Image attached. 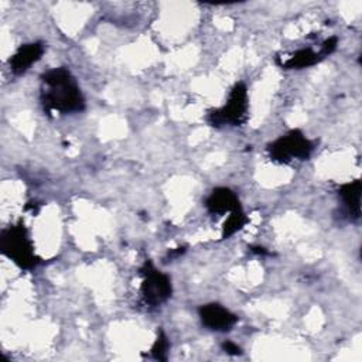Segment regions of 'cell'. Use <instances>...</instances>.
I'll list each match as a JSON object with an SVG mask.
<instances>
[{
	"label": "cell",
	"mask_w": 362,
	"mask_h": 362,
	"mask_svg": "<svg viewBox=\"0 0 362 362\" xmlns=\"http://www.w3.org/2000/svg\"><path fill=\"white\" fill-rule=\"evenodd\" d=\"M198 315L201 318V322L208 329L218 331V332L230 331L239 320L236 314H233L230 310H228L226 307L218 303H209V304L201 305L198 308Z\"/></svg>",
	"instance_id": "cell-6"
},
{
	"label": "cell",
	"mask_w": 362,
	"mask_h": 362,
	"mask_svg": "<svg viewBox=\"0 0 362 362\" xmlns=\"http://www.w3.org/2000/svg\"><path fill=\"white\" fill-rule=\"evenodd\" d=\"M247 89L243 82H238L228 98V102L208 115V122L215 126H240L247 119Z\"/></svg>",
	"instance_id": "cell-4"
},
{
	"label": "cell",
	"mask_w": 362,
	"mask_h": 362,
	"mask_svg": "<svg viewBox=\"0 0 362 362\" xmlns=\"http://www.w3.org/2000/svg\"><path fill=\"white\" fill-rule=\"evenodd\" d=\"M313 150V141L298 129L287 132L267 146L269 157L281 164L291 163L293 160H307Z\"/></svg>",
	"instance_id": "cell-3"
},
{
	"label": "cell",
	"mask_w": 362,
	"mask_h": 362,
	"mask_svg": "<svg viewBox=\"0 0 362 362\" xmlns=\"http://www.w3.org/2000/svg\"><path fill=\"white\" fill-rule=\"evenodd\" d=\"M337 44H338L337 37H329L328 40H325V41L321 44L320 52L324 55V58L328 57L329 54H332V52L337 49Z\"/></svg>",
	"instance_id": "cell-13"
},
{
	"label": "cell",
	"mask_w": 362,
	"mask_h": 362,
	"mask_svg": "<svg viewBox=\"0 0 362 362\" xmlns=\"http://www.w3.org/2000/svg\"><path fill=\"white\" fill-rule=\"evenodd\" d=\"M324 55L320 51L317 52L311 48H301L294 54H291L286 61H283L280 66L286 69H301V68H308L318 64Z\"/></svg>",
	"instance_id": "cell-10"
},
{
	"label": "cell",
	"mask_w": 362,
	"mask_h": 362,
	"mask_svg": "<svg viewBox=\"0 0 362 362\" xmlns=\"http://www.w3.org/2000/svg\"><path fill=\"white\" fill-rule=\"evenodd\" d=\"M41 102L47 113H75L85 109V98L69 69L52 68L41 75Z\"/></svg>",
	"instance_id": "cell-1"
},
{
	"label": "cell",
	"mask_w": 362,
	"mask_h": 362,
	"mask_svg": "<svg viewBox=\"0 0 362 362\" xmlns=\"http://www.w3.org/2000/svg\"><path fill=\"white\" fill-rule=\"evenodd\" d=\"M0 250L20 269L31 270L38 264V257L35 256L33 240L23 222L10 225L1 230Z\"/></svg>",
	"instance_id": "cell-2"
},
{
	"label": "cell",
	"mask_w": 362,
	"mask_h": 362,
	"mask_svg": "<svg viewBox=\"0 0 362 362\" xmlns=\"http://www.w3.org/2000/svg\"><path fill=\"white\" fill-rule=\"evenodd\" d=\"M361 192L362 184L359 180L342 184L338 189V195L341 197L344 209L349 219H358L361 216Z\"/></svg>",
	"instance_id": "cell-9"
},
{
	"label": "cell",
	"mask_w": 362,
	"mask_h": 362,
	"mask_svg": "<svg viewBox=\"0 0 362 362\" xmlns=\"http://www.w3.org/2000/svg\"><path fill=\"white\" fill-rule=\"evenodd\" d=\"M250 250L257 255H269V252L264 250V247H262V246H250Z\"/></svg>",
	"instance_id": "cell-16"
},
{
	"label": "cell",
	"mask_w": 362,
	"mask_h": 362,
	"mask_svg": "<svg viewBox=\"0 0 362 362\" xmlns=\"http://www.w3.org/2000/svg\"><path fill=\"white\" fill-rule=\"evenodd\" d=\"M205 206H206L208 212L214 214V215H223L226 212L230 214V212L242 208L238 195L226 187L215 188L206 198Z\"/></svg>",
	"instance_id": "cell-8"
},
{
	"label": "cell",
	"mask_w": 362,
	"mask_h": 362,
	"mask_svg": "<svg viewBox=\"0 0 362 362\" xmlns=\"http://www.w3.org/2000/svg\"><path fill=\"white\" fill-rule=\"evenodd\" d=\"M139 273L143 276L140 293L146 304L157 307L164 304L173 294L171 279L160 272L150 260H146Z\"/></svg>",
	"instance_id": "cell-5"
},
{
	"label": "cell",
	"mask_w": 362,
	"mask_h": 362,
	"mask_svg": "<svg viewBox=\"0 0 362 362\" xmlns=\"http://www.w3.org/2000/svg\"><path fill=\"white\" fill-rule=\"evenodd\" d=\"M222 349L226 352V354H229V355H240L242 354V349H240V346H238L235 342H232V341H225V342H222Z\"/></svg>",
	"instance_id": "cell-14"
},
{
	"label": "cell",
	"mask_w": 362,
	"mask_h": 362,
	"mask_svg": "<svg viewBox=\"0 0 362 362\" xmlns=\"http://www.w3.org/2000/svg\"><path fill=\"white\" fill-rule=\"evenodd\" d=\"M44 54L42 42H28L21 45L10 58L8 65L10 71L14 75H21L30 69L33 64H35Z\"/></svg>",
	"instance_id": "cell-7"
},
{
	"label": "cell",
	"mask_w": 362,
	"mask_h": 362,
	"mask_svg": "<svg viewBox=\"0 0 362 362\" xmlns=\"http://www.w3.org/2000/svg\"><path fill=\"white\" fill-rule=\"evenodd\" d=\"M247 223V216L245 215L243 209L239 208L233 212H230L226 218V221L223 222L222 226V238L226 239L229 236H232L233 233H236L238 230H240Z\"/></svg>",
	"instance_id": "cell-11"
},
{
	"label": "cell",
	"mask_w": 362,
	"mask_h": 362,
	"mask_svg": "<svg viewBox=\"0 0 362 362\" xmlns=\"http://www.w3.org/2000/svg\"><path fill=\"white\" fill-rule=\"evenodd\" d=\"M168 348H170L168 338L163 331H160L154 344H153V346H151V356L154 359H158V361H165L167 354H168Z\"/></svg>",
	"instance_id": "cell-12"
},
{
	"label": "cell",
	"mask_w": 362,
	"mask_h": 362,
	"mask_svg": "<svg viewBox=\"0 0 362 362\" xmlns=\"http://www.w3.org/2000/svg\"><path fill=\"white\" fill-rule=\"evenodd\" d=\"M184 252H185V247H175V249H173V250L168 252L167 259H175V257L181 256Z\"/></svg>",
	"instance_id": "cell-15"
}]
</instances>
